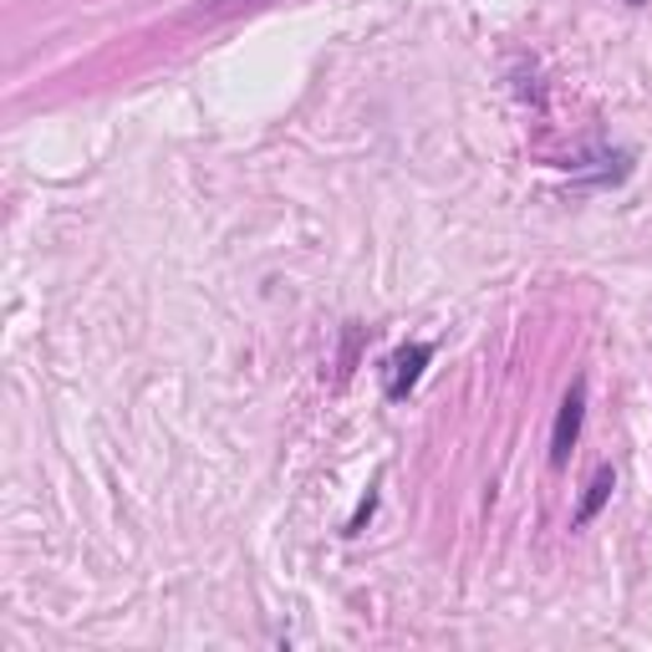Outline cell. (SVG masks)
Segmentation results:
<instances>
[{"instance_id":"7a4b0ae2","label":"cell","mask_w":652,"mask_h":652,"mask_svg":"<svg viewBox=\"0 0 652 652\" xmlns=\"http://www.w3.org/2000/svg\"><path fill=\"white\" fill-rule=\"evenodd\" d=\"M581 418H587V383H571V393L561 398V414H556V434H551V465H566L571 449L581 439Z\"/></svg>"},{"instance_id":"6da1fadb","label":"cell","mask_w":652,"mask_h":652,"mask_svg":"<svg viewBox=\"0 0 652 652\" xmlns=\"http://www.w3.org/2000/svg\"><path fill=\"white\" fill-rule=\"evenodd\" d=\"M428 363H434V347H428V342H408V347H398L388 357V383H383V393H388L393 403H403L408 393L418 388V377H424Z\"/></svg>"},{"instance_id":"5b68a950","label":"cell","mask_w":652,"mask_h":652,"mask_svg":"<svg viewBox=\"0 0 652 652\" xmlns=\"http://www.w3.org/2000/svg\"><path fill=\"white\" fill-rule=\"evenodd\" d=\"M632 6H642V0H632Z\"/></svg>"},{"instance_id":"277c9868","label":"cell","mask_w":652,"mask_h":652,"mask_svg":"<svg viewBox=\"0 0 652 652\" xmlns=\"http://www.w3.org/2000/svg\"><path fill=\"white\" fill-rule=\"evenodd\" d=\"M373 510H377V489H367V495H363V505H357V515L347 520V536H363V526L373 520Z\"/></svg>"},{"instance_id":"3957f363","label":"cell","mask_w":652,"mask_h":652,"mask_svg":"<svg viewBox=\"0 0 652 652\" xmlns=\"http://www.w3.org/2000/svg\"><path fill=\"white\" fill-rule=\"evenodd\" d=\"M612 489H617V475H612V465H602L597 475H591V485H587V500L577 505V526H591V520L602 515V505L612 500Z\"/></svg>"}]
</instances>
